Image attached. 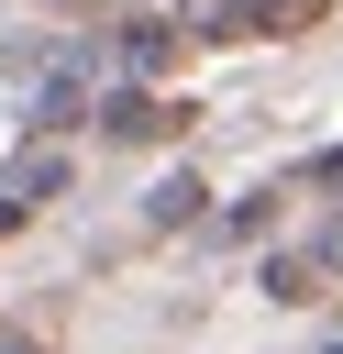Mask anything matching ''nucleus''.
I'll return each instance as SVG.
<instances>
[{"label":"nucleus","instance_id":"1","mask_svg":"<svg viewBox=\"0 0 343 354\" xmlns=\"http://www.w3.org/2000/svg\"><path fill=\"white\" fill-rule=\"evenodd\" d=\"M100 122H111L122 144H155V133H177L188 111H177V100H155V88H122V100H100Z\"/></svg>","mask_w":343,"mask_h":354},{"label":"nucleus","instance_id":"4","mask_svg":"<svg viewBox=\"0 0 343 354\" xmlns=\"http://www.w3.org/2000/svg\"><path fill=\"white\" fill-rule=\"evenodd\" d=\"M155 221H199V177H166L155 188Z\"/></svg>","mask_w":343,"mask_h":354},{"label":"nucleus","instance_id":"7","mask_svg":"<svg viewBox=\"0 0 343 354\" xmlns=\"http://www.w3.org/2000/svg\"><path fill=\"white\" fill-rule=\"evenodd\" d=\"M332 354H343V343H332Z\"/></svg>","mask_w":343,"mask_h":354},{"label":"nucleus","instance_id":"3","mask_svg":"<svg viewBox=\"0 0 343 354\" xmlns=\"http://www.w3.org/2000/svg\"><path fill=\"white\" fill-rule=\"evenodd\" d=\"M266 299H321V254H277L266 266Z\"/></svg>","mask_w":343,"mask_h":354},{"label":"nucleus","instance_id":"5","mask_svg":"<svg viewBox=\"0 0 343 354\" xmlns=\"http://www.w3.org/2000/svg\"><path fill=\"white\" fill-rule=\"evenodd\" d=\"M310 188H343V155H321V166H310Z\"/></svg>","mask_w":343,"mask_h":354},{"label":"nucleus","instance_id":"2","mask_svg":"<svg viewBox=\"0 0 343 354\" xmlns=\"http://www.w3.org/2000/svg\"><path fill=\"white\" fill-rule=\"evenodd\" d=\"M55 188H66V155H22L0 199H22V210H33V199H55Z\"/></svg>","mask_w":343,"mask_h":354},{"label":"nucleus","instance_id":"6","mask_svg":"<svg viewBox=\"0 0 343 354\" xmlns=\"http://www.w3.org/2000/svg\"><path fill=\"white\" fill-rule=\"evenodd\" d=\"M321 266H343V221H332V232H321Z\"/></svg>","mask_w":343,"mask_h":354}]
</instances>
